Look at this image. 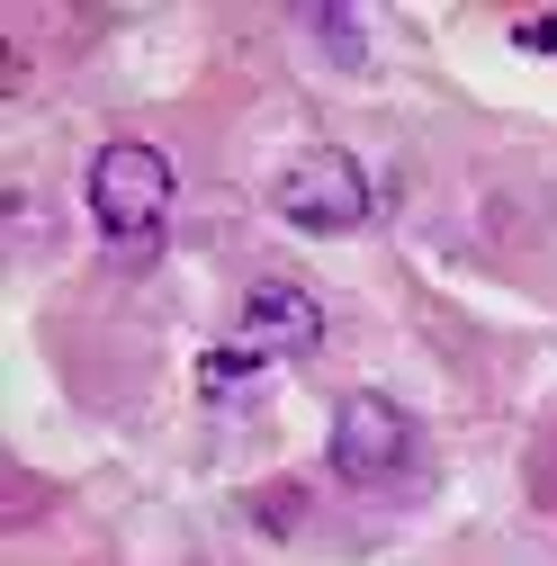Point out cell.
Instances as JSON below:
<instances>
[{"instance_id": "obj_2", "label": "cell", "mask_w": 557, "mask_h": 566, "mask_svg": "<svg viewBox=\"0 0 557 566\" xmlns=\"http://www.w3.org/2000/svg\"><path fill=\"white\" fill-rule=\"evenodd\" d=\"M270 207L288 226H306V234H360L369 226V171L341 154V145H306V154L278 163Z\"/></svg>"}, {"instance_id": "obj_4", "label": "cell", "mask_w": 557, "mask_h": 566, "mask_svg": "<svg viewBox=\"0 0 557 566\" xmlns=\"http://www.w3.org/2000/svg\"><path fill=\"white\" fill-rule=\"evenodd\" d=\"M234 342L252 350V360H306V350H324V306H315V289H297V279H252Z\"/></svg>"}, {"instance_id": "obj_1", "label": "cell", "mask_w": 557, "mask_h": 566, "mask_svg": "<svg viewBox=\"0 0 557 566\" xmlns=\"http://www.w3.org/2000/svg\"><path fill=\"white\" fill-rule=\"evenodd\" d=\"M171 154L145 145V135H117V145L91 154V217L108 234L117 261H154L162 252V217H171Z\"/></svg>"}, {"instance_id": "obj_3", "label": "cell", "mask_w": 557, "mask_h": 566, "mask_svg": "<svg viewBox=\"0 0 557 566\" xmlns=\"http://www.w3.org/2000/svg\"><path fill=\"white\" fill-rule=\"evenodd\" d=\"M413 450H423V422H413L396 396L360 387V396H341V405H333V432H324L333 476H351V485H387V476L413 468Z\"/></svg>"}, {"instance_id": "obj_5", "label": "cell", "mask_w": 557, "mask_h": 566, "mask_svg": "<svg viewBox=\"0 0 557 566\" xmlns=\"http://www.w3.org/2000/svg\"><path fill=\"white\" fill-rule=\"evenodd\" d=\"M252 369H261V360H252L243 342H234V350H207V360H198V387H207V396H243Z\"/></svg>"}]
</instances>
